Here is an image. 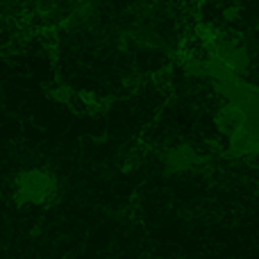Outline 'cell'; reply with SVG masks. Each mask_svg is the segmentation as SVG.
I'll return each instance as SVG.
<instances>
[{
	"label": "cell",
	"instance_id": "6da1fadb",
	"mask_svg": "<svg viewBox=\"0 0 259 259\" xmlns=\"http://www.w3.org/2000/svg\"><path fill=\"white\" fill-rule=\"evenodd\" d=\"M57 189L55 178L44 168H32L23 170L16 178V198L21 202H30V205H44L50 200V196Z\"/></svg>",
	"mask_w": 259,
	"mask_h": 259
},
{
	"label": "cell",
	"instance_id": "7a4b0ae2",
	"mask_svg": "<svg viewBox=\"0 0 259 259\" xmlns=\"http://www.w3.org/2000/svg\"><path fill=\"white\" fill-rule=\"evenodd\" d=\"M200 161H202L200 155H198V152L193 150L191 146H184V143L168 148V150L161 155V164H164V168L170 170V173H182V170H191L193 166H198Z\"/></svg>",
	"mask_w": 259,
	"mask_h": 259
}]
</instances>
